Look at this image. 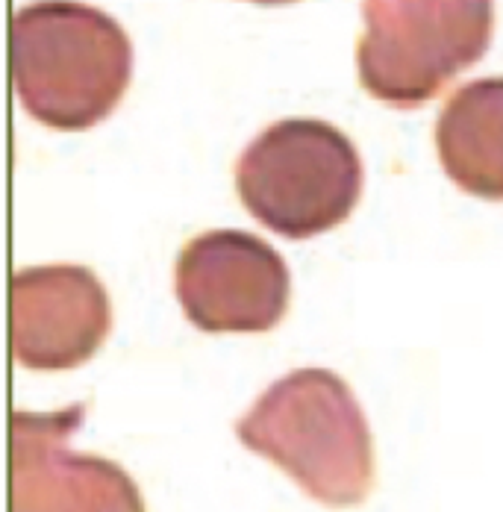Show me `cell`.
Segmentation results:
<instances>
[{
	"mask_svg": "<svg viewBox=\"0 0 503 512\" xmlns=\"http://www.w3.org/2000/svg\"><path fill=\"white\" fill-rule=\"evenodd\" d=\"M236 436L324 507H359L374 489L368 418L336 371L298 368L274 380L236 421Z\"/></svg>",
	"mask_w": 503,
	"mask_h": 512,
	"instance_id": "6da1fadb",
	"label": "cell"
},
{
	"mask_svg": "<svg viewBox=\"0 0 503 512\" xmlns=\"http://www.w3.org/2000/svg\"><path fill=\"white\" fill-rule=\"evenodd\" d=\"M133 45L106 12L77 0H36L12 18V80L24 109L45 127L80 133L121 103Z\"/></svg>",
	"mask_w": 503,
	"mask_h": 512,
	"instance_id": "7a4b0ae2",
	"label": "cell"
},
{
	"mask_svg": "<svg viewBox=\"0 0 503 512\" xmlns=\"http://www.w3.org/2000/svg\"><path fill=\"white\" fill-rule=\"evenodd\" d=\"M365 183L353 142L318 118H286L259 133L236 162V192L283 239L321 236L351 218Z\"/></svg>",
	"mask_w": 503,
	"mask_h": 512,
	"instance_id": "3957f363",
	"label": "cell"
},
{
	"mask_svg": "<svg viewBox=\"0 0 503 512\" xmlns=\"http://www.w3.org/2000/svg\"><path fill=\"white\" fill-rule=\"evenodd\" d=\"M362 18V89L374 101L415 109L489 51L495 0H362Z\"/></svg>",
	"mask_w": 503,
	"mask_h": 512,
	"instance_id": "277c9868",
	"label": "cell"
},
{
	"mask_svg": "<svg viewBox=\"0 0 503 512\" xmlns=\"http://www.w3.org/2000/svg\"><path fill=\"white\" fill-rule=\"evenodd\" d=\"M174 292L203 333H268L289 312V265L242 230H209L177 256Z\"/></svg>",
	"mask_w": 503,
	"mask_h": 512,
	"instance_id": "5b68a950",
	"label": "cell"
},
{
	"mask_svg": "<svg viewBox=\"0 0 503 512\" xmlns=\"http://www.w3.org/2000/svg\"><path fill=\"white\" fill-rule=\"evenodd\" d=\"M83 412V404L12 412L9 512H145L136 480L118 462L68 448Z\"/></svg>",
	"mask_w": 503,
	"mask_h": 512,
	"instance_id": "8992f818",
	"label": "cell"
},
{
	"mask_svg": "<svg viewBox=\"0 0 503 512\" xmlns=\"http://www.w3.org/2000/svg\"><path fill=\"white\" fill-rule=\"evenodd\" d=\"M12 354L30 371H71L109 336L112 307L86 265H33L12 277Z\"/></svg>",
	"mask_w": 503,
	"mask_h": 512,
	"instance_id": "52a82bcc",
	"label": "cell"
},
{
	"mask_svg": "<svg viewBox=\"0 0 503 512\" xmlns=\"http://www.w3.org/2000/svg\"><path fill=\"white\" fill-rule=\"evenodd\" d=\"M436 151L453 183L483 201H503V77L459 86L439 112Z\"/></svg>",
	"mask_w": 503,
	"mask_h": 512,
	"instance_id": "ba28073f",
	"label": "cell"
},
{
	"mask_svg": "<svg viewBox=\"0 0 503 512\" xmlns=\"http://www.w3.org/2000/svg\"><path fill=\"white\" fill-rule=\"evenodd\" d=\"M251 3H265V6H280V3H295V0H251Z\"/></svg>",
	"mask_w": 503,
	"mask_h": 512,
	"instance_id": "9c48e42d",
	"label": "cell"
}]
</instances>
